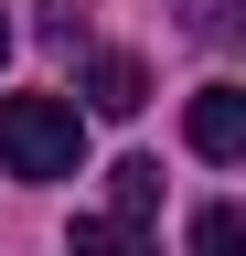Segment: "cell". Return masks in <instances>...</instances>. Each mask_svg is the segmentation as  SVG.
<instances>
[{
    "mask_svg": "<svg viewBox=\"0 0 246 256\" xmlns=\"http://www.w3.org/2000/svg\"><path fill=\"white\" fill-rule=\"evenodd\" d=\"M75 160H86L75 96H0V171L11 182H75Z\"/></svg>",
    "mask_w": 246,
    "mask_h": 256,
    "instance_id": "cell-1",
    "label": "cell"
},
{
    "mask_svg": "<svg viewBox=\"0 0 246 256\" xmlns=\"http://www.w3.org/2000/svg\"><path fill=\"white\" fill-rule=\"evenodd\" d=\"M193 150L203 160H246V86H203L193 96Z\"/></svg>",
    "mask_w": 246,
    "mask_h": 256,
    "instance_id": "cell-2",
    "label": "cell"
},
{
    "mask_svg": "<svg viewBox=\"0 0 246 256\" xmlns=\"http://www.w3.org/2000/svg\"><path fill=\"white\" fill-rule=\"evenodd\" d=\"M86 107H97V118H139V107H150L139 54H86Z\"/></svg>",
    "mask_w": 246,
    "mask_h": 256,
    "instance_id": "cell-3",
    "label": "cell"
},
{
    "mask_svg": "<svg viewBox=\"0 0 246 256\" xmlns=\"http://www.w3.org/2000/svg\"><path fill=\"white\" fill-rule=\"evenodd\" d=\"M107 224H129V235L161 224V160H118L107 171Z\"/></svg>",
    "mask_w": 246,
    "mask_h": 256,
    "instance_id": "cell-4",
    "label": "cell"
},
{
    "mask_svg": "<svg viewBox=\"0 0 246 256\" xmlns=\"http://www.w3.org/2000/svg\"><path fill=\"white\" fill-rule=\"evenodd\" d=\"M65 256H161V246H150V235H129V224H107V214H75Z\"/></svg>",
    "mask_w": 246,
    "mask_h": 256,
    "instance_id": "cell-5",
    "label": "cell"
},
{
    "mask_svg": "<svg viewBox=\"0 0 246 256\" xmlns=\"http://www.w3.org/2000/svg\"><path fill=\"white\" fill-rule=\"evenodd\" d=\"M193 256H246V214L235 203H203L193 214Z\"/></svg>",
    "mask_w": 246,
    "mask_h": 256,
    "instance_id": "cell-6",
    "label": "cell"
},
{
    "mask_svg": "<svg viewBox=\"0 0 246 256\" xmlns=\"http://www.w3.org/2000/svg\"><path fill=\"white\" fill-rule=\"evenodd\" d=\"M0 64H11V22H0Z\"/></svg>",
    "mask_w": 246,
    "mask_h": 256,
    "instance_id": "cell-7",
    "label": "cell"
}]
</instances>
